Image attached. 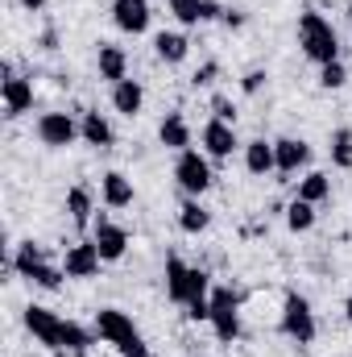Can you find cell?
I'll list each match as a JSON object with an SVG mask.
<instances>
[{
	"mask_svg": "<svg viewBox=\"0 0 352 357\" xmlns=\"http://www.w3.org/2000/svg\"><path fill=\"white\" fill-rule=\"evenodd\" d=\"M0 96H4V116H21V112H29V104H33V84H29V79H17V75L4 67Z\"/></svg>",
	"mask_w": 352,
	"mask_h": 357,
	"instance_id": "obj_12",
	"label": "cell"
},
{
	"mask_svg": "<svg viewBox=\"0 0 352 357\" xmlns=\"http://www.w3.org/2000/svg\"><path fill=\"white\" fill-rule=\"evenodd\" d=\"M158 137H162V146L166 150H191V125H186V116L182 112H166V121H162V129H158Z\"/></svg>",
	"mask_w": 352,
	"mask_h": 357,
	"instance_id": "obj_16",
	"label": "cell"
},
{
	"mask_svg": "<svg viewBox=\"0 0 352 357\" xmlns=\"http://www.w3.org/2000/svg\"><path fill=\"white\" fill-rule=\"evenodd\" d=\"M166 295L175 299V303H195V299H207L211 295V278L203 274V270L186 266L178 254L166 258Z\"/></svg>",
	"mask_w": 352,
	"mask_h": 357,
	"instance_id": "obj_3",
	"label": "cell"
},
{
	"mask_svg": "<svg viewBox=\"0 0 352 357\" xmlns=\"http://www.w3.org/2000/svg\"><path fill=\"white\" fill-rule=\"evenodd\" d=\"M241 88H245V96H257V91L265 88V71H249V75L241 79Z\"/></svg>",
	"mask_w": 352,
	"mask_h": 357,
	"instance_id": "obj_34",
	"label": "cell"
},
{
	"mask_svg": "<svg viewBox=\"0 0 352 357\" xmlns=\"http://www.w3.org/2000/svg\"><path fill=\"white\" fill-rule=\"evenodd\" d=\"M220 21H224L228 29H241V25H245V13H241V8H224V17H220Z\"/></svg>",
	"mask_w": 352,
	"mask_h": 357,
	"instance_id": "obj_36",
	"label": "cell"
},
{
	"mask_svg": "<svg viewBox=\"0 0 352 357\" xmlns=\"http://www.w3.org/2000/svg\"><path fill=\"white\" fill-rule=\"evenodd\" d=\"M99 79H112V84H120V79H129L125 71H129V59H125V50L120 46H112V42H99Z\"/></svg>",
	"mask_w": 352,
	"mask_h": 357,
	"instance_id": "obj_17",
	"label": "cell"
},
{
	"mask_svg": "<svg viewBox=\"0 0 352 357\" xmlns=\"http://www.w3.org/2000/svg\"><path fill=\"white\" fill-rule=\"evenodd\" d=\"M282 333L290 341H298V345H311L315 341V312H311V303L298 291H290L286 303H282Z\"/></svg>",
	"mask_w": 352,
	"mask_h": 357,
	"instance_id": "obj_6",
	"label": "cell"
},
{
	"mask_svg": "<svg viewBox=\"0 0 352 357\" xmlns=\"http://www.w3.org/2000/svg\"><path fill=\"white\" fill-rule=\"evenodd\" d=\"M298 46H303V54H307L311 63H319V67L340 63V38H336L332 21H323V17L311 13V8L298 17Z\"/></svg>",
	"mask_w": 352,
	"mask_h": 357,
	"instance_id": "obj_1",
	"label": "cell"
},
{
	"mask_svg": "<svg viewBox=\"0 0 352 357\" xmlns=\"http://www.w3.org/2000/svg\"><path fill=\"white\" fill-rule=\"evenodd\" d=\"M25 328H29V333H33L46 349H54V354L63 349V320H58L50 307L29 303V307H25Z\"/></svg>",
	"mask_w": 352,
	"mask_h": 357,
	"instance_id": "obj_8",
	"label": "cell"
},
{
	"mask_svg": "<svg viewBox=\"0 0 352 357\" xmlns=\"http://www.w3.org/2000/svg\"><path fill=\"white\" fill-rule=\"evenodd\" d=\"M211 328H216V337L224 345L241 337V295L232 287H216L211 291Z\"/></svg>",
	"mask_w": 352,
	"mask_h": 357,
	"instance_id": "obj_5",
	"label": "cell"
},
{
	"mask_svg": "<svg viewBox=\"0 0 352 357\" xmlns=\"http://www.w3.org/2000/svg\"><path fill=\"white\" fill-rule=\"evenodd\" d=\"M199 8H203V0H170V13L182 25H199Z\"/></svg>",
	"mask_w": 352,
	"mask_h": 357,
	"instance_id": "obj_30",
	"label": "cell"
},
{
	"mask_svg": "<svg viewBox=\"0 0 352 357\" xmlns=\"http://www.w3.org/2000/svg\"><path fill=\"white\" fill-rule=\"evenodd\" d=\"M286 225H290L294 233H307V229L315 225V204H307V199H294V204L286 208Z\"/></svg>",
	"mask_w": 352,
	"mask_h": 357,
	"instance_id": "obj_28",
	"label": "cell"
},
{
	"mask_svg": "<svg viewBox=\"0 0 352 357\" xmlns=\"http://www.w3.org/2000/svg\"><path fill=\"white\" fill-rule=\"evenodd\" d=\"M67 212H71V220H75V225H88V220H91V191L83 187V183L67 191Z\"/></svg>",
	"mask_w": 352,
	"mask_h": 357,
	"instance_id": "obj_26",
	"label": "cell"
},
{
	"mask_svg": "<svg viewBox=\"0 0 352 357\" xmlns=\"http://www.w3.org/2000/svg\"><path fill=\"white\" fill-rule=\"evenodd\" d=\"M328 195H332V178L323 175V171H315V175H307L298 183V199H307V204H319Z\"/></svg>",
	"mask_w": 352,
	"mask_h": 357,
	"instance_id": "obj_25",
	"label": "cell"
},
{
	"mask_svg": "<svg viewBox=\"0 0 352 357\" xmlns=\"http://www.w3.org/2000/svg\"><path fill=\"white\" fill-rule=\"evenodd\" d=\"M112 104H116V112L137 116L141 104H145V88H141L137 79H120V84H112Z\"/></svg>",
	"mask_w": 352,
	"mask_h": 357,
	"instance_id": "obj_18",
	"label": "cell"
},
{
	"mask_svg": "<svg viewBox=\"0 0 352 357\" xmlns=\"http://www.w3.org/2000/svg\"><path fill=\"white\" fill-rule=\"evenodd\" d=\"M79 133H83V142H88V146H95V150H108V146H112V137H116V133H112V125H108L99 112H91V108L83 112Z\"/></svg>",
	"mask_w": 352,
	"mask_h": 357,
	"instance_id": "obj_20",
	"label": "cell"
},
{
	"mask_svg": "<svg viewBox=\"0 0 352 357\" xmlns=\"http://www.w3.org/2000/svg\"><path fill=\"white\" fill-rule=\"evenodd\" d=\"M175 178L186 195H203L211 187V167H207V158L199 150H182L175 162Z\"/></svg>",
	"mask_w": 352,
	"mask_h": 357,
	"instance_id": "obj_7",
	"label": "cell"
},
{
	"mask_svg": "<svg viewBox=\"0 0 352 357\" xmlns=\"http://www.w3.org/2000/svg\"><path fill=\"white\" fill-rule=\"evenodd\" d=\"M95 333H99L108 345H116L120 357H150L141 333L133 328V320H129L125 312H116V307H99V312H95Z\"/></svg>",
	"mask_w": 352,
	"mask_h": 357,
	"instance_id": "obj_2",
	"label": "cell"
},
{
	"mask_svg": "<svg viewBox=\"0 0 352 357\" xmlns=\"http://www.w3.org/2000/svg\"><path fill=\"white\" fill-rule=\"evenodd\" d=\"M319 84H323L328 91L344 88V84H349V71H344V63H328V67H319Z\"/></svg>",
	"mask_w": 352,
	"mask_h": 357,
	"instance_id": "obj_29",
	"label": "cell"
},
{
	"mask_svg": "<svg viewBox=\"0 0 352 357\" xmlns=\"http://www.w3.org/2000/svg\"><path fill=\"white\" fill-rule=\"evenodd\" d=\"M273 158H278V171L282 175H294L298 167L311 162V146L298 142V137H282V142H273Z\"/></svg>",
	"mask_w": 352,
	"mask_h": 357,
	"instance_id": "obj_14",
	"label": "cell"
},
{
	"mask_svg": "<svg viewBox=\"0 0 352 357\" xmlns=\"http://www.w3.org/2000/svg\"><path fill=\"white\" fill-rule=\"evenodd\" d=\"M344 316H349V324H352V295L344 299Z\"/></svg>",
	"mask_w": 352,
	"mask_h": 357,
	"instance_id": "obj_38",
	"label": "cell"
},
{
	"mask_svg": "<svg viewBox=\"0 0 352 357\" xmlns=\"http://www.w3.org/2000/svg\"><path fill=\"white\" fill-rule=\"evenodd\" d=\"M13 270H17L21 278H29V282L46 287V291H54V287L63 282V274H67V270L50 266V262H46V250L33 245V241H21V245H17V254H13Z\"/></svg>",
	"mask_w": 352,
	"mask_h": 357,
	"instance_id": "obj_4",
	"label": "cell"
},
{
	"mask_svg": "<svg viewBox=\"0 0 352 357\" xmlns=\"http://www.w3.org/2000/svg\"><path fill=\"white\" fill-rule=\"evenodd\" d=\"M245 167H249L253 175H269V171H278L273 146H269V142H249V146H245Z\"/></svg>",
	"mask_w": 352,
	"mask_h": 357,
	"instance_id": "obj_21",
	"label": "cell"
},
{
	"mask_svg": "<svg viewBox=\"0 0 352 357\" xmlns=\"http://www.w3.org/2000/svg\"><path fill=\"white\" fill-rule=\"evenodd\" d=\"M216 75H220V63H203V67L191 75V88H207V84H216Z\"/></svg>",
	"mask_w": 352,
	"mask_h": 357,
	"instance_id": "obj_32",
	"label": "cell"
},
{
	"mask_svg": "<svg viewBox=\"0 0 352 357\" xmlns=\"http://www.w3.org/2000/svg\"><path fill=\"white\" fill-rule=\"evenodd\" d=\"M332 167L352 171V129H336L332 133Z\"/></svg>",
	"mask_w": 352,
	"mask_h": 357,
	"instance_id": "obj_27",
	"label": "cell"
},
{
	"mask_svg": "<svg viewBox=\"0 0 352 357\" xmlns=\"http://www.w3.org/2000/svg\"><path fill=\"white\" fill-rule=\"evenodd\" d=\"M203 150H207L216 162L232 158V150H237V133H232V125H224V121H211V125L203 129Z\"/></svg>",
	"mask_w": 352,
	"mask_h": 357,
	"instance_id": "obj_15",
	"label": "cell"
},
{
	"mask_svg": "<svg viewBox=\"0 0 352 357\" xmlns=\"http://www.w3.org/2000/svg\"><path fill=\"white\" fill-rule=\"evenodd\" d=\"M207 220H211V216H207V208H203L199 199H186V204L178 208V229H182V233H203Z\"/></svg>",
	"mask_w": 352,
	"mask_h": 357,
	"instance_id": "obj_23",
	"label": "cell"
},
{
	"mask_svg": "<svg viewBox=\"0 0 352 357\" xmlns=\"http://www.w3.org/2000/svg\"><path fill=\"white\" fill-rule=\"evenodd\" d=\"M211 112H216V121L237 125V108H232V100H228V96H211Z\"/></svg>",
	"mask_w": 352,
	"mask_h": 357,
	"instance_id": "obj_31",
	"label": "cell"
},
{
	"mask_svg": "<svg viewBox=\"0 0 352 357\" xmlns=\"http://www.w3.org/2000/svg\"><path fill=\"white\" fill-rule=\"evenodd\" d=\"M99 250H95V241H79V245H71L67 250V262H63V270H67V278H91L95 270H99Z\"/></svg>",
	"mask_w": 352,
	"mask_h": 357,
	"instance_id": "obj_13",
	"label": "cell"
},
{
	"mask_svg": "<svg viewBox=\"0 0 352 357\" xmlns=\"http://www.w3.org/2000/svg\"><path fill=\"white\" fill-rule=\"evenodd\" d=\"M186 316H191V320H211V295H207V299L186 303Z\"/></svg>",
	"mask_w": 352,
	"mask_h": 357,
	"instance_id": "obj_33",
	"label": "cell"
},
{
	"mask_svg": "<svg viewBox=\"0 0 352 357\" xmlns=\"http://www.w3.org/2000/svg\"><path fill=\"white\" fill-rule=\"evenodd\" d=\"M216 17H224V8H220L216 0H203V8H199V21H216Z\"/></svg>",
	"mask_w": 352,
	"mask_h": 357,
	"instance_id": "obj_35",
	"label": "cell"
},
{
	"mask_svg": "<svg viewBox=\"0 0 352 357\" xmlns=\"http://www.w3.org/2000/svg\"><path fill=\"white\" fill-rule=\"evenodd\" d=\"M112 21L125 33H145L150 29V0H112Z\"/></svg>",
	"mask_w": 352,
	"mask_h": 357,
	"instance_id": "obj_11",
	"label": "cell"
},
{
	"mask_svg": "<svg viewBox=\"0 0 352 357\" xmlns=\"http://www.w3.org/2000/svg\"><path fill=\"white\" fill-rule=\"evenodd\" d=\"M42 4H46V0H21V8H29V13H38Z\"/></svg>",
	"mask_w": 352,
	"mask_h": 357,
	"instance_id": "obj_37",
	"label": "cell"
},
{
	"mask_svg": "<svg viewBox=\"0 0 352 357\" xmlns=\"http://www.w3.org/2000/svg\"><path fill=\"white\" fill-rule=\"evenodd\" d=\"M154 46H158V59H162V63H182L186 50H191V42H186L182 33H158Z\"/></svg>",
	"mask_w": 352,
	"mask_h": 357,
	"instance_id": "obj_24",
	"label": "cell"
},
{
	"mask_svg": "<svg viewBox=\"0 0 352 357\" xmlns=\"http://www.w3.org/2000/svg\"><path fill=\"white\" fill-rule=\"evenodd\" d=\"M99 191H104V204L108 208H129L133 204V183L120 175V171H108L99 178Z\"/></svg>",
	"mask_w": 352,
	"mask_h": 357,
	"instance_id": "obj_19",
	"label": "cell"
},
{
	"mask_svg": "<svg viewBox=\"0 0 352 357\" xmlns=\"http://www.w3.org/2000/svg\"><path fill=\"white\" fill-rule=\"evenodd\" d=\"M95 345L91 341V333L83 328V324H75V320H63V349L75 357H88V349Z\"/></svg>",
	"mask_w": 352,
	"mask_h": 357,
	"instance_id": "obj_22",
	"label": "cell"
},
{
	"mask_svg": "<svg viewBox=\"0 0 352 357\" xmlns=\"http://www.w3.org/2000/svg\"><path fill=\"white\" fill-rule=\"evenodd\" d=\"M95 250H99L104 262H120L125 250H129V233H125L120 225H112L108 216H99V220H95Z\"/></svg>",
	"mask_w": 352,
	"mask_h": 357,
	"instance_id": "obj_10",
	"label": "cell"
},
{
	"mask_svg": "<svg viewBox=\"0 0 352 357\" xmlns=\"http://www.w3.org/2000/svg\"><path fill=\"white\" fill-rule=\"evenodd\" d=\"M38 137H42V146L63 150V146H71V142L79 137V125H75L67 112H42V116H38Z\"/></svg>",
	"mask_w": 352,
	"mask_h": 357,
	"instance_id": "obj_9",
	"label": "cell"
}]
</instances>
